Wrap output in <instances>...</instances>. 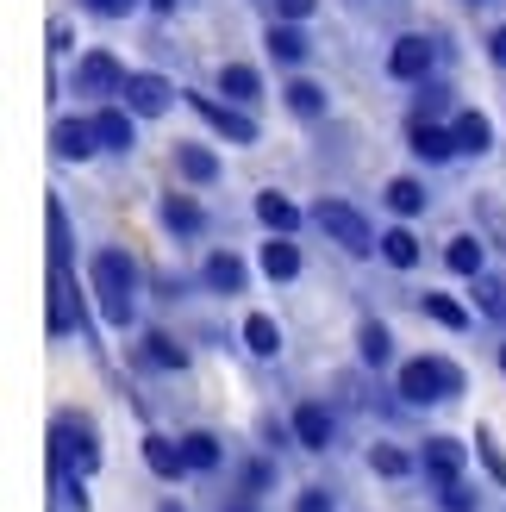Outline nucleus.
<instances>
[{"instance_id": "7ed1b4c3", "label": "nucleus", "mask_w": 506, "mask_h": 512, "mask_svg": "<svg viewBox=\"0 0 506 512\" xmlns=\"http://www.w3.org/2000/svg\"><path fill=\"white\" fill-rule=\"evenodd\" d=\"M313 225H319V232L332 238L338 250H350V256L382 250V244H375V225H369L357 207H350V200H319V207H313Z\"/></svg>"}, {"instance_id": "9d476101", "label": "nucleus", "mask_w": 506, "mask_h": 512, "mask_svg": "<svg viewBox=\"0 0 506 512\" xmlns=\"http://www.w3.org/2000/svg\"><path fill=\"white\" fill-rule=\"evenodd\" d=\"M407 144H413L419 163H450V157H463V150H457V132H450V125H438V119H413V125H407Z\"/></svg>"}, {"instance_id": "58836bf2", "label": "nucleus", "mask_w": 506, "mask_h": 512, "mask_svg": "<svg viewBox=\"0 0 506 512\" xmlns=\"http://www.w3.org/2000/svg\"><path fill=\"white\" fill-rule=\"evenodd\" d=\"M82 7H88L94 19H125V13L138 7V0H82Z\"/></svg>"}, {"instance_id": "6e6552de", "label": "nucleus", "mask_w": 506, "mask_h": 512, "mask_svg": "<svg viewBox=\"0 0 506 512\" xmlns=\"http://www.w3.org/2000/svg\"><path fill=\"white\" fill-rule=\"evenodd\" d=\"M432 57H438V44L425 32H407V38H394V50H388V75H394V82H425V75H432Z\"/></svg>"}, {"instance_id": "20e7f679", "label": "nucleus", "mask_w": 506, "mask_h": 512, "mask_svg": "<svg viewBox=\"0 0 506 512\" xmlns=\"http://www.w3.org/2000/svg\"><path fill=\"white\" fill-rule=\"evenodd\" d=\"M50 444H57V463H63V469H75V475H94V469H100L94 419H75V413H57V425H50Z\"/></svg>"}, {"instance_id": "4468645a", "label": "nucleus", "mask_w": 506, "mask_h": 512, "mask_svg": "<svg viewBox=\"0 0 506 512\" xmlns=\"http://www.w3.org/2000/svg\"><path fill=\"white\" fill-rule=\"evenodd\" d=\"M94 132H100V150H132L138 144V113L125 107V100H119V107H100Z\"/></svg>"}, {"instance_id": "0eeeda50", "label": "nucleus", "mask_w": 506, "mask_h": 512, "mask_svg": "<svg viewBox=\"0 0 506 512\" xmlns=\"http://www.w3.org/2000/svg\"><path fill=\"white\" fill-rule=\"evenodd\" d=\"M119 100H125L138 119H163V113L175 107V88L163 82L157 69H138V75H125V94H119Z\"/></svg>"}, {"instance_id": "7c9ffc66", "label": "nucleus", "mask_w": 506, "mask_h": 512, "mask_svg": "<svg viewBox=\"0 0 506 512\" xmlns=\"http://www.w3.org/2000/svg\"><path fill=\"white\" fill-rule=\"evenodd\" d=\"M382 256H388L394 269H413L419 263V238L407 232V225H394V232H382Z\"/></svg>"}, {"instance_id": "412c9836", "label": "nucleus", "mask_w": 506, "mask_h": 512, "mask_svg": "<svg viewBox=\"0 0 506 512\" xmlns=\"http://www.w3.org/2000/svg\"><path fill=\"white\" fill-rule=\"evenodd\" d=\"M257 219L269 225V232H282V238H294V225H300V207L288 194H275V188H263L257 194Z\"/></svg>"}, {"instance_id": "a19ab883", "label": "nucleus", "mask_w": 506, "mask_h": 512, "mask_svg": "<svg viewBox=\"0 0 506 512\" xmlns=\"http://www.w3.org/2000/svg\"><path fill=\"white\" fill-rule=\"evenodd\" d=\"M488 57L506 69V25H494V32H488Z\"/></svg>"}, {"instance_id": "a878e982", "label": "nucleus", "mask_w": 506, "mask_h": 512, "mask_svg": "<svg viewBox=\"0 0 506 512\" xmlns=\"http://www.w3.org/2000/svg\"><path fill=\"white\" fill-rule=\"evenodd\" d=\"M282 100H288V113H300V119H319L325 113V88L307 82V75H294V82L282 88Z\"/></svg>"}, {"instance_id": "cd10ccee", "label": "nucleus", "mask_w": 506, "mask_h": 512, "mask_svg": "<svg viewBox=\"0 0 506 512\" xmlns=\"http://www.w3.org/2000/svg\"><path fill=\"white\" fill-rule=\"evenodd\" d=\"M382 200H388V207H394L400 219H413V213H425V188L413 182V175H394V182H388V194H382Z\"/></svg>"}, {"instance_id": "b1692460", "label": "nucleus", "mask_w": 506, "mask_h": 512, "mask_svg": "<svg viewBox=\"0 0 506 512\" xmlns=\"http://www.w3.org/2000/svg\"><path fill=\"white\" fill-rule=\"evenodd\" d=\"M263 275H269V281H294V275H300V250H294L282 232L263 244Z\"/></svg>"}, {"instance_id": "1a4fd4ad", "label": "nucleus", "mask_w": 506, "mask_h": 512, "mask_svg": "<svg viewBox=\"0 0 506 512\" xmlns=\"http://www.w3.org/2000/svg\"><path fill=\"white\" fill-rule=\"evenodd\" d=\"M294 438H300V450H332V438H338L332 406H325V400H300L294 406Z\"/></svg>"}, {"instance_id": "ea45409f", "label": "nucleus", "mask_w": 506, "mask_h": 512, "mask_svg": "<svg viewBox=\"0 0 506 512\" xmlns=\"http://www.w3.org/2000/svg\"><path fill=\"white\" fill-rule=\"evenodd\" d=\"M313 7H319V0H275V19H294V25H300Z\"/></svg>"}, {"instance_id": "c85d7f7f", "label": "nucleus", "mask_w": 506, "mask_h": 512, "mask_svg": "<svg viewBox=\"0 0 506 512\" xmlns=\"http://www.w3.org/2000/svg\"><path fill=\"white\" fill-rule=\"evenodd\" d=\"M419 313H425V319H438L444 331H469V313H463V306L450 300V294H419Z\"/></svg>"}, {"instance_id": "473e14b6", "label": "nucleus", "mask_w": 506, "mask_h": 512, "mask_svg": "<svg viewBox=\"0 0 506 512\" xmlns=\"http://www.w3.org/2000/svg\"><path fill=\"white\" fill-rule=\"evenodd\" d=\"M369 469H375V475H388V481H400V475H407L413 463H407V450H394V444H375V450H369Z\"/></svg>"}, {"instance_id": "79ce46f5", "label": "nucleus", "mask_w": 506, "mask_h": 512, "mask_svg": "<svg viewBox=\"0 0 506 512\" xmlns=\"http://www.w3.org/2000/svg\"><path fill=\"white\" fill-rule=\"evenodd\" d=\"M163 512H182V506H175V500H163Z\"/></svg>"}, {"instance_id": "e433bc0d", "label": "nucleus", "mask_w": 506, "mask_h": 512, "mask_svg": "<svg viewBox=\"0 0 506 512\" xmlns=\"http://www.w3.org/2000/svg\"><path fill=\"white\" fill-rule=\"evenodd\" d=\"M294 512H338V500H332V488H300Z\"/></svg>"}, {"instance_id": "393cba45", "label": "nucleus", "mask_w": 506, "mask_h": 512, "mask_svg": "<svg viewBox=\"0 0 506 512\" xmlns=\"http://www.w3.org/2000/svg\"><path fill=\"white\" fill-rule=\"evenodd\" d=\"M357 350H363V363H369V369H382V363H394V331H388L382 319H369V325L357 331Z\"/></svg>"}, {"instance_id": "bb28decb", "label": "nucleus", "mask_w": 506, "mask_h": 512, "mask_svg": "<svg viewBox=\"0 0 506 512\" xmlns=\"http://www.w3.org/2000/svg\"><path fill=\"white\" fill-rule=\"evenodd\" d=\"M475 313L506 325V281L500 275H475Z\"/></svg>"}, {"instance_id": "72a5a7b5", "label": "nucleus", "mask_w": 506, "mask_h": 512, "mask_svg": "<svg viewBox=\"0 0 506 512\" xmlns=\"http://www.w3.org/2000/svg\"><path fill=\"white\" fill-rule=\"evenodd\" d=\"M438 506H444V512H475V506H482V494H475L469 481L457 475V481H450V488H438Z\"/></svg>"}, {"instance_id": "a211bd4d", "label": "nucleus", "mask_w": 506, "mask_h": 512, "mask_svg": "<svg viewBox=\"0 0 506 512\" xmlns=\"http://www.w3.org/2000/svg\"><path fill=\"white\" fill-rule=\"evenodd\" d=\"M163 225H169V232L175 238H200V225H207V213H200V200L194 194H163Z\"/></svg>"}, {"instance_id": "f8f14e48", "label": "nucleus", "mask_w": 506, "mask_h": 512, "mask_svg": "<svg viewBox=\"0 0 506 512\" xmlns=\"http://www.w3.org/2000/svg\"><path fill=\"white\" fill-rule=\"evenodd\" d=\"M419 475L432 481V488H450V481L463 475V444L457 438H432L419 450Z\"/></svg>"}, {"instance_id": "c9c22d12", "label": "nucleus", "mask_w": 506, "mask_h": 512, "mask_svg": "<svg viewBox=\"0 0 506 512\" xmlns=\"http://www.w3.org/2000/svg\"><path fill=\"white\" fill-rule=\"evenodd\" d=\"M444 107H450V88H444V82H425V88H419V113H413V119H438Z\"/></svg>"}, {"instance_id": "f704fd0d", "label": "nucleus", "mask_w": 506, "mask_h": 512, "mask_svg": "<svg viewBox=\"0 0 506 512\" xmlns=\"http://www.w3.org/2000/svg\"><path fill=\"white\" fill-rule=\"evenodd\" d=\"M475 450H482V469H488V481H494V488H506V456H500V444H494L488 431H482V438H475Z\"/></svg>"}, {"instance_id": "f3484780", "label": "nucleus", "mask_w": 506, "mask_h": 512, "mask_svg": "<svg viewBox=\"0 0 506 512\" xmlns=\"http://www.w3.org/2000/svg\"><path fill=\"white\" fill-rule=\"evenodd\" d=\"M175 175L194 182V188H213L219 182V157H213L207 144H175Z\"/></svg>"}, {"instance_id": "dca6fc26", "label": "nucleus", "mask_w": 506, "mask_h": 512, "mask_svg": "<svg viewBox=\"0 0 506 512\" xmlns=\"http://www.w3.org/2000/svg\"><path fill=\"white\" fill-rule=\"evenodd\" d=\"M307 50H313V38L300 32L294 19H275L269 25V57L282 63V69H300V63H307Z\"/></svg>"}, {"instance_id": "9b49d317", "label": "nucleus", "mask_w": 506, "mask_h": 512, "mask_svg": "<svg viewBox=\"0 0 506 512\" xmlns=\"http://www.w3.org/2000/svg\"><path fill=\"white\" fill-rule=\"evenodd\" d=\"M50 150H57L63 163H88L94 150H100L94 119H57V125H50Z\"/></svg>"}, {"instance_id": "5701e85b", "label": "nucleus", "mask_w": 506, "mask_h": 512, "mask_svg": "<svg viewBox=\"0 0 506 512\" xmlns=\"http://www.w3.org/2000/svg\"><path fill=\"white\" fill-rule=\"evenodd\" d=\"M138 350H144V363H150V369H188V350L175 344L169 331H144V344H138Z\"/></svg>"}, {"instance_id": "f03ea898", "label": "nucleus", "mask_w": 506, "mask_h": 512, "mask_svg": "<svg viewBox=\"0 0 506 512\" xmlns=\"http://www.w3.org/2000/svg\"><path fill=\"white\" fill-rule=\"evenodd\" d=\"M463 394V369L444 363V356H413L400 369V400L407 406H438V400H457Z\"/></svg>"}, {"instance_id": "39448f33", "label": "nucleus", "mask_w": 506, "mask_h": 512, "mask_svg": "<svg viewBox=\"0 0 506 512\" xmlns=\"http://www.w3.org/2000/svg\"><path fill=\"white\" fill-rule=\"evenodd\" d=\"M182 100H188V107L213 125V132H219L225 144H257V119H250V113L238 107V100L225 107V100H213V94H188V88H182Z\"/></svg>"}, {"instance_id": "4be33fe9", "label": "nucleus", "mask_w": 506, "mask_h": 512, "mask_svg": "<svg viewBox=\"0 0 506 512\" xmlns=\"http://www.w3.org/2000/svg\"><path fill=\"white\" fill-rule=\"evenodd\" d=\"M244 344H250V356H263V363H269V356H282V325H275L269 313H250L244 319Z\"/></svg>"}, {"instance_id": "423d86ee", "label": "nucleus", "mask_w": 506, "mask_h": 512, "mask_svg": "<svg viewBox=\"0 0 506 512\" xmlns=\"http://www.w3.org/2000/svg\"><path fill=\"white\" fill-rule=\"evenodd\" d=\"M75 94H94V100L125 94V63L113 57V50H88V57L75 63Z\"/></svg>"}, {"instance_id": "2eb2a0df", "label": "nucleus", "mask_w": 506, "mask_h": 512, "mask_svg": "<svg viewBox=\"0 0 506 512\" xmlns=\"http://www.w3.org/2000/svg\"><path fill=\"white\" fill-rule=\"evenodd\" d=\"M200 281H207L213 294H244V288H250V269H244L238 250H213L207 269H200Z\"/></svg>"}, {"instance_id": "6ab92c4d", "label": "nucleus", "mask_w": 506, "mask_h": 512, "mask_svg": "<svg viewBox=\"0 0 506 512\" xmlns=\"http://www.w3.org/2000/svg\"><path fill=\"white\" fill-rule=\"evenodd\" d=\"M450 132H457V150H463V157H488V150H494L488 113H457V119H450Z\"/></svg>"}, {"instance_id": "c756f323", "label": "nucleus", "mask_w": 506, "mask_h": 512, "mask_svg": "<svg viewBox=\"0 0 506 512\" xmlns=\"http://www.w3.org/2000/svg\"><path fill=\"white\" fill-rule=\"evenodd\" d=\"M182 450H188V463H194L200 475L225 463V450H219V438H213V431H188V438H182Z\"/></svg>"}, {"instance_id": "37998d69", "label": "nucleus", "mask_w": 506, "mask_h": 512, "mask_svg": "<svg viewBox=\"0 0 506 512\" xmlns=\"http://www.w3.org/2000/svg\"><path fill=\"white\" fill-rule=\"evenodd\" d=\"M500 369H506V344H500Z\"/></svg>"}, {"instance_id": "f257e3e1", "label": "nucleus", "mask_w": 506, "mask_h": 512, "mask_svg": "<svg viewBox=\"0 0 506 512\" xmlns=\"http://www.w3.org/2000/svg\"><path fill=\"white\" fill-rule=\"evenodd\" d=\"M138 281H144V269H138V256H132V250H119V244L94 250V294H100V319H107L113 331H132Z\"/></svg>"}, {"instance_id": "2f4dec72", "label": "nucleus", "mask_w": 506, "mask_h": 512, "mask_svg": "<svg viewBox=\"0 0 506 512\" xmlns=\"http://www.w3.org/2000/svg\"><path fill=\"white\" fill-rule=\"evenodd\" d=\"M444 263L457 269V275H482V244H475V238H450Z\"/></svg>"}, {"instance_id": "ddd939ff", "label": "nucleus", "mask_w": 506, "mask_h": 512, "mask_svg": "<svg viewBox=\"0 0 506 512\" xmlns=\"http://www.w3.org/2000/svg\"><path fill=\"white\" fill-rule=\"evenodd\" d=\"M144 463H150V475H163V481H182L194 469L182 438H163V431H150V438H144Z\"/></svg>"}, {"instance_id": "aec40b11", "label": "nucleus", "mask_w": 506, "mask_h": 512, "mask_svg": "<svg viewBox=\"0 0 506 512\" xmlns=\"http://www.w3.org/2000/svg\"><path fill=\"white\" fill-rule=\"evenodd\" d=\"M219 94H232L238 107H257V100H263V75L250 63H225L219 69Z\"/></svg>"}, {"instance_id": "4c0bfd02", "label": "nucleus", "mask_w": 506, "mask_h": 512, "mask_svg": "<svg viewBox=\"0 0 506 512\" xmlns=\"http://www.w3.org/2000/svg\"><path fill=\"white\" fill-rule=\"evenodd\" d=\"M244 488H250V494H269V488H275V469H269V463H244Z\"/></svg>"}]
</instances>
